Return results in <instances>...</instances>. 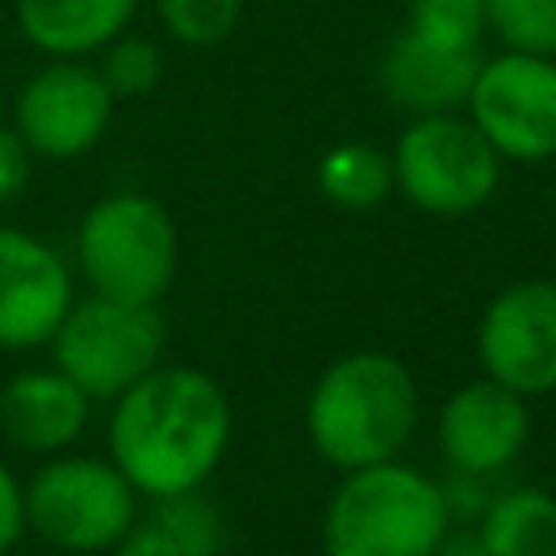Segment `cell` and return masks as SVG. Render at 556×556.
I'll return each instance as SVG.
<instances>
[{
    "instance_id": "cell-1",
    "label": "cell",
    "mask_w": 556,
    "mask_h": 556,
    "mask_svg": "<svg viewBox=\"0 0 556 556\" xmlns=\"http://www.w3.org/2000/svg\"><path fill=\"white\" fill-rule=\"evenodd\" d=\"M235 430L226 387L195 365H156L117 400H109L104 456L126 473V482L165 500L195 491L226 460Z\"/></svg>"
},
{
    "instance_id": "cell-2",
    "label": "cell",
    "mask_w": 556,
    "mask_h": 556,
    "mask_svg": "<svg viewBox=\"0 0 556 556\" xmlns=\"http://www.w3.org/2000/svg\"><path fill=\"white\" fill-rule=\"evenodd\" d=\"M421 421V391L413 369L382 348L334 356L308 387L304 434L313 452L348 473L395 460Z\"/></svg>"
},
{
    "instance_id": "cell-3",
    "label": "cell",
    "mask_w": 556,
    "mask_h": 556,
    "mask_svg": "<svg viewBox=\"0 0 556 556\" xmlns=\"http://www.w3.org/2000/svg\"><path fill=\"white\" fill-rule=\"evenodd\" d=\"M452 517L439 478L408 460L348 469L321 513L326 556H434Z\"/></svg>"
},
{
    "instance_id": "cell-4",
    "label": "cell",
    "mask_w": 556,
    "mask_h": 556,
    "mask_svg": "<svg viewBox=\"0 0 556 556\" xmlns=\"http://www.w3.org/2000/svg\"><path fill=\"white\" fill-rule=\"evenodd\" d=\"M74 269L96 295L161 304L178 274V226L143 191L100 195L74 230Z\"/></svg>"
},
{
    "instance_id": "cell-5",
    "label": "cell",
    "mask_w": 556,
    "mask_h": 556,
    "mask_svg": "<svg viewBox=\"0 0 556 556\" xmlns=\"http://www.w3.org/2000/svg\"><path fill=\"white\" fill-rule=\"evenodd\" d=\"M26 534L65 556H100L139 521V491L109 456L56 452L22 482Z\"/></svg>"
},
{
    "instance_id": "cell-6",
    "label": "cell",
    "mask_w": 556,
    "mask_h": 556,
    "mask_svg": "<svg viewBox=\"0 0 556 556\" xmlns=\"http://www.w3.org/2000/svg\"><path fill=\"white\" fill-rule=\"evenodd\" d=\"M52 365L87 391V400H117L165 361V317L156 304L113 295H74L56 334L48 339Z\"/></svg>"
},
{
    "instance_id": "cell-7",
    "label": "cell",
    "mask_w": 556,
    "mask_h": 556,
    "mask_svg": "<svg viewBox=\"0 0 556 556\" xmlns=\"http://www.w3.org/2000/svg\"><path fill=\"white\" fill-rule=\"evenodd\" d=\"M395 191L430 217L478 213L504 178V156L465 113L413 117L391 143Z\"/></svg>"
},
{
    "instance_id": "cell-8",
    "label": "cell",
    "mask_w": 556,
    "mask_h": 556,
    "mask_svg": "<svg viewBox=\"0 0 556 556\" xmlns=\"http://www.w3.org/2000/svg\"><path fill=\"white\" fill-rule=\"evenodd\" d=\"M482 139L517 165L556 156V56L491 52L478 61L460 109Z\"/></svg>"
},
{
    "instance_id": "cell-9",
    "label": "cell",
    "mask_w": 556,
    "mask_h": 556,
    "mask_svg": "<svg viewBox=\"0 0 556 556\" xmlns=\"http://www.w3.org/2000/svg\"><path fill=\"white\" fill-rule=\"evenodd\" d=\"M113 109L117 96L100 78L96 61L56 56L17 87L13 130L39 161H78L104 139Z\"/></svg>"
},
{
    "instance_id": "cell-10",
    "label": "cell",
    "mask_w": 556,
    "mask_h": 556,
    "mask_svg": "<svg viewBox=\"0 0 556 556\" xmlns=\"http://www.w3.org/2000/svg\"><path fill=\"white\" fill-rule=\"evenodd\" d=\"M482 378L539 400L556 391V278H517L500 287L473 334Z\"/></svg>"
},
{
    "instance_id": "cell-11",
    "label": "cell",
    "mask_w": 556,
    "mask_h": 556,
    "mask_svg": "<svg viewBox=\"0 0 556 556\" xmlns=\"http://www.w3.org/2000/svg\"><path fill=\"white\" fill-rule=\"evenodd\" d=\"M530 400L491 382L473 378L456 387L434 417V439L439 456L452 473H478V478H500L508 473L526 443H530Z\"/></svg>"
},
{
    "instance_id": "cell-12",
    "label": "cell",
    "mask_w": 556,
    "mask_h": 556,
    "mask_svg": "<svg viewBox=\"0 0 556 556\" xmlns=\"http://www.w3.org/2000/svg\"><path fill=\"white\" fill-rule=\"evenodd\" d=\"M74 295V265L48 239L0 226V352L48 348Z\"/></svg>"
},
{
    "instance_id": "cell-13",
    "label": "cell",
    "mask_w": 556,
    "mask_h": 556,
    "mask_svg": "<svg viewBox=\"0 0 556 556\" xmlns=\"http://www.w3.org/2000/svg\"><path fill=\"white\" fill-rule=\"evenodd\" d=\"M478 61H482V52L443 48L404 26L378 56V91L391 109H400L408 117L460 113L469 83L478 74Z\"/></svg>"
},
{
    "instance_id": "cell-14",
    "label": "cell",
    "mask_w": 556,
    "mask_h": 556,
    "mask_svg": "<svg viewBox=\"0 0 556 556\" xmlns=\"http://www.w3.org/2000/svg\"><path fill=\"white\" fill-rule=\"evenodd\" d=\"M91 421V400L56 365L22 369L0 387V434L26 456L70 452Z\"/></svg>"
},
{
    "instance_id": "cell-15",
    "label": "cell",
    "mask_w": 556,
    "mask_h": 556,
    "mask_svg": "<svg viewBox=\"0 0 556 556\" xmlns=\"http://www.w3.org/2000/svg\"><path fill=\"white\" fill-rule=\"evenodd\" d=\"M139 4L143 0H17L13 13L22 39L48 61L56 56L91 61L104 43L130 30Z\"/></svg>"
},
{
    "instance_id": "cell-16",
    "label": "cell",
    "mask_w": 556,
    "mask_h": 556,
    "mask_svg": "<svg viewBox=\"0 0 556 556\" xmlns=\"http://www.w3.org/2000/svg\"><path fill=\"white\" fill-rule=\"evenodd\" d=\"M491 556H556V495L547 486H504L473 521Z\"/></svg>"
},
{
    "instance_id": "cell-17",
    "label": "cell",
    "mask_w": 556,
    "mask_h": 556,
    "mask_svg": "<svg viewBox=\"0 0 556 556\" xmlns=\"http://www.w3.org/2000/svg\"><path fill=\"white\" fill-rule=\"evenodd\" d=\"M317 191L339 208H378L395 195L391 152L378 143H339L317 161Z\"/></svg>"
},
{
    "instance_id": "cell-18",
    "label": "cell",
    "mask_w": 556,
    "mask_h": 556,
    "mask_svg": "<svg viewBox=\"0 0 556 556\" xmlns=\"http://www.w3.org/2000/svg\"><path fill=\"white\" fill-rule=\"evenodd\" d=\"M148 517L178 543L182 556H222L226 552V517L204 486L152 500Z\"/></svg>"
},
{
    "instance_id": "cell-19",
    "label": "cell",
    "mask_w": 556,
    "mask_h": 556,
    "mask_svg": "<svg viewBox=\"0 0 556 556\" xmlns=\"http://www.w3.org/2000/svg\"><path fill=\"white\" fill-rule=\"evenodd\" d=\"M482 13L500 52L556 56V0H482Z\"/></svg>"
},
{
    "instance_id": "cell-20",
    "label": "cell",
    "mask_w": 556,
    "mask_h": 556,
    "mask_svg": "<svg viewBox=\"0 0 556 556\" xmlns=\"http://www.w3.org/2000/svg\"><path fill=\"white\" fill-rule=\"evenodd\" d=\"M100 78L109 83V91L117 100H139L148 91H156L161 74H165V56L156 48V39L148 35H117L113 43L100 48V61H96Z\"/></svg>"
},
{
    "instance_id": "cell-21",
    "label": "cell",
    "mask_w": 556,
    "mask_h": 556,
    "mask_svg": "<svg viewBox=\"0 0 556 556\" xmlns=\"http://www.w3.org/2000/svg\"><path fill=\"white\" fill-rule=\"evenodd\" d=\"M156 17L174 43L213 48L235 35L243 17V0H156Z\"/></svg>"
},
{
    "instance_id": "cell-22",
    "label": "cell",
    "mask_w": 556,
    "mask_h": 556,
    "mask_svg": "<svg viewBox=\"0 0 556 556\" xmlns=\"http://www.w3.org/2000/svg\"><path fill=\"white\" fill-rule=\"evenodd\" d=\"M408 30L421 39H434L443 48L482 52L486 13H482V0H413L408 4Z\"/></svg>"
},
{
    "instance_id": "cell-23",
    "label": "cell",
    "mask_w": 556,
    "mask_h": 556,
    "mask_svg": "<svg viewBox=\"0 0 556 556\" xmlns=\"http://www.w3.org/2000/svg\"><path fill=\"white\" fill-rule=\"evenodd\" d=\"M439 491H443L447 517H452L456 526H473V521L486 513L491 495H495L491 478H478V473H452V469H447V478H439Z\"/></svg>"
},
{
    "instance_id": "cell-24",
    "label": "cell",
    "mask_w": 556,
    "mask_h": 556,
    "mask_svg": "<svg viewBox=\"0 0 556 556\" xmlns=\"http://www.w3.org/2000/svg\"><path fill=\"white\" fill-rule=\"evenodd\" d=\"M26 539V504H22V482L17 473L0 460V556H9Z\"/></svg>"
},
{
    "instance_id": "cell-25",
    "label": "cell",
    "mask_w": 556,
    "mask_h": 556,
    "mask_svg": "<svg viewBox=\"0 0 556 556\" xmlns=\"http://www.w3.org/2000/svg\"><path fill=\"white\" fill-rule=\"evenodd\" d=\"M30 161H35V156H30V148L17 139V130L0 122V204L13 200V195H22V187H26V178H30Z\"/></svg>"
},
{
    "instance_id": "cell-26",
    "label": "cell",
    "mask_w": 556,
    "mask_h": 556,
    "mask_svg": "<svg viewBox=\"0 0 556 556\" xmlns=\"http://www.w3.org/2000/svg\"><path fill=\"white\" fill-rule=\"evenodd\" d=\"M109 556H182V552H178V543H174L152 517H139V521L109 547Z\"/></svg>"
},
{
    "instance_id": "cell-27",
    "label": "cell",
    "mask_w": 556,
    "mask_h": 556,
    "mask_svg": "<svg viewBox=\"0 0 556 556\" xmlns=\"http://www.w3.org/2000/svg\"><path fill=\"white\" fill-rule=\"evenodd\" d=\"M434 556H491V552H486V543H482L478 526H456V521H452Z\"/></svg>"
},
{
    "instance_id": "cell-28",
    "label": "cell",
    "mask_w": 556,
    "mask_h": 556,
    "mask_svg": "<svg viewBox=\"0 0 556 556\" xmlns=\"http://www.w3.org/2000/svg\"><path fill=\"white\" fill-rule=\"evenodd\" d=\"M0 113H4V78H0Z\"/></svg>"
}]
</instances>
